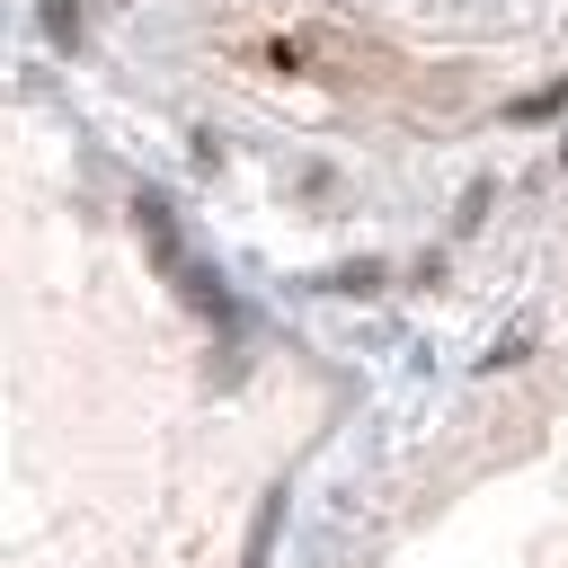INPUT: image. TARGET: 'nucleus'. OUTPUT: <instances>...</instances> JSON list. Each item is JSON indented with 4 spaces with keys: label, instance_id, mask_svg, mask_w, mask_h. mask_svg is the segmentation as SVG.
<instances>
[]
</instances>
